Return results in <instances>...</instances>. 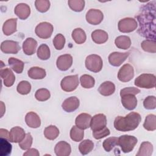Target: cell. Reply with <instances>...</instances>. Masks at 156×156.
I'll list each match as a JSON object with an SVG mask.
<instances>
[{
	"label": "cell",
	"mask_w": 156,
	"mask_h": 156,
	"mask_svg": "<svg viewBox=\"0 0 156 156\" xmlns=\"http://www.w3.org/2000/svg\"><path fill=\"white\" fill-rule=\"evenodd\" d=\"M155 1L143 5L136 16L140 27L138 33L149 40L155 41Z\"/></svg>",
	"instance_id": "obj_1"
},
{
	"label": "cell",
	"mask_w": 156,
	"mask_h": 156,
	"mask_svg": "<svg viewBox=\"0 0 156 156\" xmlns=\"http://www.w3.org/2000/svg\"><path fill=\"white\" fill-rule=\"evenodd\" d=\"M141 121V117L139 113L130 112L126 116H117L114 121V127L118 131H131L137 128Z\"/></svg>",
	"instance_id": "obj_2"
},
{
	"label": "cell",
	"mask_w": 156,
	"mask_h": 156,
	"mask_svg": "<svg viewBox=\"0 0 156 156\" xmlns=\"http://www.w3.org/2000/svg\"><path fill=\"white\" fill-rule=\"evenodd\" d=\"M134 84L140 88H153L155 87L156 77L152 74H142L135 79Z\"/></svg>",
	"instance_id": "obj_3"
},
{
	"label": "cell",
	"mask_w": 156,
	"mask_h": 156,
	"mask_svg": "<svg viewBox=\"0 0 156 156\" xmlns=\"http://www.w3.org/2000/svg\"><path fill=\"white\" fill-rule=\"evenodd\" d=\"M137 142L138 140L135 136L123 135L118 138V143L124 153H129L133 149Z\"/></svg>",
	"instance_id": "obj_4"
},
{
	"label": "cell",
	"mask_w": 156,
	"mask_h": 156,
	"mask_svg": "<svg viewBox=\"0 0 156 156\" xmlns=\"http://www.w3.org/2000/svg\"><path fill=\"white\" fill-rule=\"evenodd\" d=\"M103 62L101 57L96 54H91L87 57L85 59V66L87 69L93 73H98L101 71Z\"/></svg>",
	"instance_id": "obj_5"
},
{
	"label": "cell",
	"mask_w": 156,
	"mask_h": 156,
	"mask_svg": "<svg viewBox=\"0 0 156 156\" xmlns=\"http://www.w3.org/2000/svg\"><path fill=\"white\" fill-rule=\"evenodd\" d=\"M78 75H71L65 77L60 82L62 89L66 92H71L75 90L79 85Z\"/></svg>",
	"instance_id": "obj_6"
},
{
	"label": "cell",
	"mask_w": 156,
	"mask_h": 156,
	"mask_svg": "<svg viewBox=\"0 0 156 156\" xmlns=\"http://www.w3.org/2000/svg\"><path fill=\"white\" fill-rule=\"evenodd\" d=\"M53 30V26L51 23L48 22H42L36 26L35 32L39 38L47 39L51 37Z\"/></svg>",
	"instance_id": "obj_7"
},
{
	"label": "cell",
	"mask_w": 156,
	"mask_h": 156,
	"mask_svg": "<svg viewBox=\"0 0 156 156\" xmlns=\"http://www.w3.org/2000/svg\"><path fill=\"white\" fill-rule=\"evenodd\" d=\"M138 27V23L133 18H125L118 22V30L122 33H129L134 31Z\"/></svg>",
	"instance_id": "obj_8"
},
{
	"label": "cell",
	"mask_w": 156,
	"mask_h": 156,
	"mask_svg": "<svg viewBox=\"0 0 156 156\" xmlns=\"http://www.w3.org/2000/svg\"><path fill=\"white\" fill-rule=\"evenodd\" d=\"M134 77V69L132 65L129 63L124 64L119 69L118 73V78L122 82H127Z\"/></svg>",
	"instance_id": "obj_9"
},
{
	"label": "cell",
	"mask_w": 156,
	"mask_h": 156,
	"mask_svg": "<svg viewBox=\"0 0 156 156\" xmlns=\"http://www.w3.org/2000/svg\"><path fill=\"white\" fill-rule=\"evenodd\" d=\"M104 19L102 12L98 9H90L86 13L87 21L92 25L99 24Z\"/></svg>",
	"instance_id": "obj_10"
},
{
	"label": "cell",
	"mask_w": 156,
	"mask_h": 156,
	"mask_svg": "<svg viewBox=\"0 0 156 156\" xmlns=\"http://www.w3.org/2000/svg\"><path fill=\"white\" fill-rule=\"evenodd\" d=\"M107 118L105 115L99 113L95 115L91 119L90 127L92 131L101 130L106 127Z\"/></svg>",
	"instance_id": "obj_11"
},
{
	"label": "cell",
	"mask_w": 156,
	"mask_h": 156,
	"mask_svg": "<svg viewBox=\"0 0 156 156\" xmlns=\"http://www.w3.org/2000/svg\"><path fill=\"white\" fill-rule=\"evenodd\" d=\"M130 53L129 52H113L108 55V62L113 66H119L128 57Z\"/></svg>",
	"instance_id": "obj_12"
},
{
	"label": "cell",
	"mask_w": 156,
	"mask_h": 156,
	"mask_svg": "<svg viewBox=\"0 0 156 156\" xmlns=\"http://www.w3.org/2000/svg\"><path fill=\"white\" fill-rule=\"evenodd\" d=\"M18 42L13 40H5L1 44V50L5 54H17L20 50Z\"/></svg>",
	"instance_id": "obj_13"
},
{
	"label": "cell",
	"mask_w": 156,
	"mask_h": 156,
	"mask_svg": "<svg viewBox=\"0 0 156 156\" xmlns=\"http://www.w3.org/2000/svg\"><path fill=\"white\" fill-rule=\"evenodd\" d=\"M73 64V57L70 54H64L59 56L56 62L57 68L62 71L68 70Z\"/></svg>",
	"instance_id": "obj_14"
},
{
	"label": "cell",
	"mask_w": 156,
	"mask_h": 156,
	"mask_svg": "<svg viewBox=\"0 0 156 156\" xmlns=\"http://www.w3.org/2000/svg\"><path fill=\"white\" fill-rule=\"evenodd\" d=\"M26 135L23 128L16 126L10 130L9 140L12 143H20L25 138Z\"/></svg>",
	"instance_id": "obj_15"
},
{
	"label": "cell",
	"mask_w": 156,
	"mask_h": 156,
	"mask_svg": "<svg viewBox=\"0 0 156 156\" xmlns=\"http://www.w3.org/2000/svg\"><path fill=\"white\" fill-rule=\"evenodd\" d=\"M79 100L76 96H71L66 99L62 104V107L66 112H72L79 107Z\"/></svg>",
	"instance_id": "obj_16"
},
{
	"label": "cell",
	"mask_w": 156,
	"mask_h": 156,
	"mask_svg": "<svg viewBox=\"0 0 156 156\" xmlns=\"http://www.w3.org/2000/svg\"><path fill=\"white\" fill-rule=\"evenodd\" d=\"M1 77L3 80L4 85L7 87H12L15 80V76L12 71L9 68L1 69Z\"/></svg>",
	"instance_id": "obj_17"
},
{
	"label": "cell",
	"mask_w": 156,
	"mask_h": 156,
	"mask_svg": "<svg viewBox=\"0 0 156 156\" xmlns=\"http://www.w3.org/2000/svg\"><path fill=\"white\" fill-rule=\"evenodd\" d=\"M91 116L90 115L82 113L79 114L76 118L75 124L76 126L82 130L87 129L90 126Z\"/></svg>",
	"instance_id": "obj_18"
},
{
	"label": "cell",
	"mask_w": 156,
	"mask_h": 156,
	"mask_svg": "<svg viewBox=\"0 0 156 156\" xmlns=\"http://www.w3.org/2000/svg\"><path fill=\"white\" fill-rule=\"evenodd\" d=\"M55 154L57 156H68L71 152V147L69 143L65 141L57 143L54 148Z\"/></svg>",
	"instance_id": "obj_19"
},
{
	"label": "cell",
	"mask_w": 156,
	"mask_h": 156,
	"mask_svg": "<svg viewBox=\"0 0 156 156\" xmlns=\"http://www.w3.org/2000/svg\"><path fill=\"white\" fill-rule=\"evenodd\" d=\"M121 102L124 107L128 110H132L137 105V99L135 95L127 94L121 96Z\"/></svg>",
	"instance_id": "obj_20"
},
{
	"label": "cell",
	"mask_w": 156,
	"mask_h": 156,
	"mask_svg": "<svg viewBox=\"0 0 156 156\" xmlns=\"http://www.w3.org/2000/svg\"><path fill=\"white\" fill-rule=\"evenodd\" d=\"M14 12L20 19L26 20L30 14V8L27 4L20 3L15 7Z\"/></svg>",
	"instance_id": "obj_21"
},
{
	"label": "cell",
	"mask_w": 156,
	"mask_h": 156,
	"mask_svg": "<svg viewBox=\"0 0 156 156\" xmlns=\"http://www.w3.org/2000/svg\"><path fill=\"white\" fill-rule=\"evenodd\" d=\"M37 47V41L33 38H27L23 43V49L25 54L27 55H33Z\"/></svg>",
	"instance_id": "obj_22"
},
{
	"label": "cell",
	"mask_w": 156,
	"mask_h": 156,
	"mask_svg": "<svg viewBox=\"0 0 156 156\" xmlns=\"http://www.w3.org/2000/svg\"><path fill=\"white\" fill-rule=\"evenodd\" d=\"M26 124L31 128H38L41 125V119L39 116L34 112H28L25 116Z\"/></svg>",
	"instance_id": "obj_23"
},
{
	"label": "cell",
	"mask_w": 156,
	"mask_h": 156,
	"mask_svg": "<svg viewBox=\"0 0 156 156\" xmlns=\"http://www.w3.org/2000/svg\"><path fill=\"white\" fill-rule=\"evenodd\" d=\"M16 18H10L5 21L2 26V32L7 35H10L16 31Z\"/></svg>",
	"instance_id": "obj_24"
},
{
	"label": "cell",
	"mask_w": 156,
	"mask_h": 156,
	"mask_svg": "<svg viewBox=\"0 0 156 156\" xmlns=\"http://www.w3.org/2000/svg\"><path fill=\"white\" fill-rule=\"evenodd\" d=\"M115 91V84L110 81H105L103 82L99 86L98 88L99 93L105 96H110L114 93Z\"/></svg>",
	"instance_id": "obj_25"
},
{
	"label": "cell",
	"mask_w": 156,
	"mask_h": 156,
	"mask_svg": "<svg viewBox=\"0 0 156 156\" xmlns=\"http://www.w3.org/2000/svg\"><path fill=\"white\" fill-rule=\"evenodd\" d=\"M91 38L96 44H102L108 40V35L103 30L97 29L91 33Z\"/></svg>",
	"instance_id": "obj_26"
},
{
	"label": "cell",
	"mask_w": 156,
	"mask_h": 156,
	"mask_svg": "<svg viewBox=\"0 0 156 156\" xmlns=\"http://www.w3.org/2000/svg\"><path fill=\"white\" fill-rule=\"evenodd\" d=\"M27 74L28 76L32 79H42L44 78L46 75L45 69L38 66L30 68L29 69Z\"/></svg>",
	"instance_id": "obj_27"
},
{
	"label": "cell",
	"mask_w": 156,
	"mask_h": 156,
	"mask_svg": "<svg viewBox=\"0 0 156 156\" xmlns=\"http://www.w3.org/2000/svg\"><path fill=\"white\" fill-rule=\"evenodd\" d=\"M9 65L10 68L18 74L22 73L24 63L21 60H19L15 57H10L8 60Z\"/></svg>",
	"instance_id": "obj_28"
},
{
	"label": "cell",
	"mask_w": 156,
	"mask_h": 156,
	"mask_svg": "<svg viewBox=\"0 0 156 156\" xmlns=\"http://www.w3.org/2000/svg\"><path fill=\"white\" fill-rule=\"evenodd\" d=\"M115 44L119 49H127L130 47L131 40L128 36L121 35L116 38Z\"/></svg>",
	"instance_id": "obj_29"
},
{
	"label": "cell",
	"mask_w": 156,
	"mask_h": 156,
	"mask_svg": "<svg viewBox=\"0 0 156 156\" xmlns=\"http://www.w3.org/2000/svg\"><path fill=\"white\" fill-rule=\"evenodd\" d=\"M153 152V145L149 141L143 142L136 154L137 156H151Z\"/></svg>",
	"instance_id": "obj_30"
},
{
	"label": "cell",
	"mask_w": 156,
	"mask_h": 156,
	"mask_svg": "<svg viewBox=\"0 0 156 156\" xmlns=\"http://www.w3.org/2000/svg\"><path fill=\"white\" fill-rule=\"evenodd\" d=\"M72 38L74 41L78 44L83 43L87 39L85 31L81 28H76L72 32Z\"/></svg>",
	"instance_id": "obj_31"
},
{
	"label": "cell",
	"mask_w": 156,
	"mask_h": 156,
	"mask_svg": "<svg viewBox=\"0 0 156 156\" xmlns=\"http://www.w3.org/2000/svg\"><path fill=\"white\" fill-rule=\"evenodd\" d=\"M9 140L1 138H0V155L1 156H7L11 154L12 147L9 143Z\"/></svg>",
	"instance_id": "obj_32"
},
{
	"label": "cell",
	"mask_w": 156,
	"mask_h": 156,
	"mask_svg": "<svg viewBox=\"0 0 156 156\" xmlns=\"http://www.w3.org/2000/svg\"><path fill=\"white\" fill-rule=\"evenodd\" d=\"M59 135V130L58 129L53 125L49 126L46 127L44 130V136L49 140H54L56 139Z\"/></svg>",
	"instance_id": "obj_33"
},
{
	"label": "cell",
	"mask_w": 156,
	"mask_h": 156,
	"mask_svg": "<svg viewBox=\"0 0 156 156\" xmlns=\"http://www.w3.org/2000/svg\"><path fill=\"white\" fill-rule=\"evenodd\" d=\"M144 128L149 131H154L156 129V116L154 114L148 115L143 124Z\"/></svg>",
	"instance_id": "obj_34"
},
{
	"label": "cell",
	"mask_w": 156,
	"mask_h": 156,
	"mask_svg": "<svg viewBox=\"0 0 156 156\" xmlns=\"http://www.w3.org/2000/svg\"><path fill=\"white\" fill-rule=\"evenodd\" d=\"M93 147L94 143L90 140H83L79 145V150L82 155L88 154L93 150Z\"/></svg>",
	"instance_id": "obj_35"
},
{
	"label": "cell",
	"mask_w": 156,
	"mask_h": 156,
	"mask_svg": "<svg viewBox=\"0 0 156 156\" xmlns=\"http://www.w3.org/2000/svg\"><path fill=\"white\" fill-rule=\"evenodd\" d=\"M70 138L72 140L76 142L81 141L84 136L83 130L77 127L76 126H73L70 130Z\"/></svg>",
	"instance_id": "obj_36"
},
{
	"label": "cell",
	"mask_w": 156,
	"mask_h": 156,
	"mask_svg": "<svg viewBox=\"0 0 156 156\" xmlns=\"http://www.w3.org/2000/svg\"><path fill=\"white\" fill-rule=\"evenodd\" d=\"M37 57L42 60H46L49 58L51 56V52L49 48L46 44H41L37 51Z\"/></svg>",
	"instance_id": "obj_37"
},
{
	"label": "cell",
	"mask_w": 156,
	"mask_h": 156,
	"mask_svg": "<svg viewBox=\"0 0 156 156\" xmlns=\"http://www.w3.org/2000/svg\"><path fill=\"white\" fill-rule=\"evenodd\" d=\"M80 82L83 88H91L94 86L95 80L90 75L83 74L80 77Z\"/></svg>",
	"instance_id": "obj_38"
},
{
	"label": "cell",
	"mask_w": 156,
	"mask_h": 156,
	"mask_svg": "<svg viewBox=\"0 0 156 156\" xmlns=\"http://www.w3.org/2000/svg\"><path fill=\"white\" fill-rule=\"evenodd\" d=\"M141 47L146 52L151 53L156 52V43L155 40H145L141 42Z\"/></svg>",
	"instance_id": "obj_39"
},
{
	"label": "cell",
	"mask_w": 156,
	"mask_h": 156,
	"mask_svg": "<svg viewBox=\"0 0 156 156\" xmlns=\"http://www.w3.org/2000/svg\"><path fill=\"white\" fill-rule=\"evenodd\" d=\"M118 138L117 137H109L105 139L103 143L102 146L104 150L106 152L111 151L116 146H118Z\"/></svg>",
	"instance_id": "obj_40"
},
{
	"label": "cell",
	"mask_w": 156,
	"mask_h": 156,
	"mask_svg": "<svg viewBox=\"0 0 156 156\" xmlns=\"http://www.w3.org/2000/svg\"><path fill=\"white\" fill-rule=\"evenodd\" d=\"M68 4L70 9L76 12L82 11L85 7V1L83 0H69Z\"/></svg>",
	"instance_id": "obj_41"
},
{
	"label": "cell",
	"mask_w": 156,
	"mask_h": 156,
	"mask_svg": "<svg viewBox=\"0 0 156 156\" xmlns=\"http://www.w3.org/2000/svg\"><path fill=\"white\" fill-rule=\"evenodd\" d=\"M16 90L21 94H27L30 92L31 85L28 81L22 80L18 84Z\"/></svg>",
	"instance_id": "obj_42"
},
{
	"label": "cell",
	"mask_w": 156,
	"mask_h": 156,
	"mask_svg": "<svg viewBox=\"0 0 156 156\" xmlns=\"http://www.w3.org/2000/svg\"><path fill=\"white\" fill-rule=\"evenodd\" d=\"M51 94L49 91L46 88H40L37 90L35 97L38 101H45L49 99Z\"/></svg>",
	"instance_id": "obj_43"
},
{
	"label": "cell",
	"mask_w": 156,
	"mask_h": 156,
	"mask_svg": "<svg viewBox=\"0 0 156 156\" xmlns=\"http://www.w3.org/2000/svg\"><path fill=\"white\" fill-rule=\"evenodd\" d=\"M35 5L38 12L44 13L49 10L50 7V2L48 0H37L35 2Z\"/></svg>",
	"instance_id": "obj_44"
},
{
	"label": "cell",
	"mask_w": 156,
	"mask_h": 156,
	"mask_svg": "<svg viewBox=\"0 0 156 156\" xmlns=\"http://www.w3.org/2000/svg\"><path fill=\"white\" fill-rule=\"evenodd\" d=\"M65 44V38L61 34H57L53 39V44L57 50H61L63 48Z\"/></svg>",
	"instance_id": "obj_45"
},
{
	"label": "cell",
	"mask_w": 156,
	"mask_h": 156,
	"mask_svg": "<svg viewBox=\"0 0 156 156\" xmlns=\"http://www.w3.org/2000/svg\"><path fill=\"white\" fill-rule=\"evenodd\" d=\"M33 138L30 133H27L26 135L25 138L19 143L20 147L23 150H27L30 149L32 146Z\"/></svg>",
	"instance_id": "obj_46"
},
{
	"label": "cell",
	"mask_w": 156,
	"mask_h": 156,
	"mask_svg": "<svg viewBox=\"0 0 156 156\" xmlns=\"http://www.w3.org/2000/svg\"><path fill=\"white\" fill-rule=\"evenodd\" d=\"M144 107L147 110H154L156 107V98L154 96L146 97L143 101Z\"/></svg>",
	"instance_id": "obj_47"
},
{
	"label": "cell",
	"mask_w": 156,
	"mask_h": 156,
	"mask_svg": "<svg viewBox=\"0 0 156 156\" xmlns=\"http://www.w3.org/2000/svg\"><path fill=\"white\" fill-rule=\"evenodd\" d=\"M110 133V130L106 127L99 130L93 131V136L96 140H100L102 138H104L109 135Z\"/></svg>",
	"instance_id": "obj_48"
},
{
	"label": "cell",
	"mask_w": 156,
	"mask_h": 156,
	"mask_svg": "<svg viewBox=\"0 0 156 156\" xmlns=\"http://www.w3.org/2000/svg\"><path fill=\"white\" fill-rule=\"evenodd\" d=\"M140 92V90L135 87H126L124 88L120 91V96H122L124 94H131L133 95H136Z\"/></svg>",
	"instance_id": "obj_49"
},
{
	"label": "cell",
	"mask_w": 156,
	"mask_h": 156,
	"mask_svg": "<svg viewBox=\"0 0 156 156\" xmlns=\"http://www.w3.org/2000/svg\"><path fill=\"white\" fill-rule=\"evenodd\" d=\"M24 156H39L40 154L37 149L31 148L27 149V151L23 154Z\"/></svg>",
	"instance_id": "obj_50"
},
{
	"label": "cell",
	"mask_w": 156,
	"mask_h": 156,
	"mask_svg": "<svg viewBox=\"0 0 156 156\" xmlns=\"http://www.w3.org/2000/svg\"><path fill=\"white\" fill-rule=\"evenodd\" d=\"M0 136L1 138H5L9 140V132L4 129H0Z\"/></svg>",
	"instance_id": "obj_51"
}]
</instances>
